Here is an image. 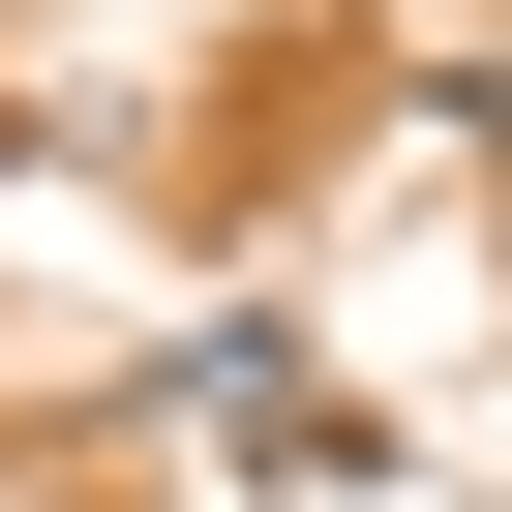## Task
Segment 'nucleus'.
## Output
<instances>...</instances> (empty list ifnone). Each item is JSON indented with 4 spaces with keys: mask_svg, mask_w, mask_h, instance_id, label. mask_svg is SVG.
<instances>
[{
    "mask_svg": "<svg viewBox=\"0 0 512 512\" xmlns=\"http://www.w3.org/2000/svg\"><path fill=\"white\" fill-rule=\"evenodd\" d=\"M181 392H211V422H241V452H272V482H302V452H332V362H302V332H211V362H181Z\"/></svg>",
    "mask_w": 512,
    "mask_h": 512,
    "instance_id": "1",
    "label": "nucleus"
},
{
    "mask_svg": "<svg viewBox=\"0 0 512 512\" xmlns=\"http://www.w3.org/2000/svg\"><path fill=\"white\" fill-rule=\"evenodd\" d=\"M482 151H512V61H482Z\"/></svg>",
    "mask_w": 512,
    "mask_h": 512,
    "instance_id": "2",
    "label": "nucleus"
}]
</instances>
